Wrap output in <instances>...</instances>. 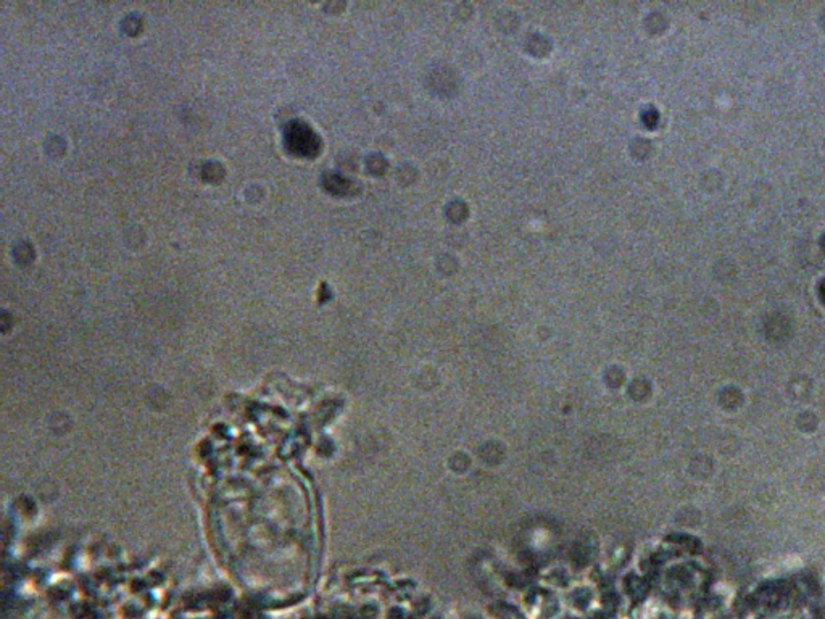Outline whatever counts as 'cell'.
<instances>
[{
  "instance_id": "obj_1",
  "label": "cell",
  "mask_w": 825,
  "mask_h": 619,
  "mask_svg": "<svg viewBox=\"0 0 825 619\" xmlns=\"http://www.w3.org/2000/svg\"><path fill=\"white\" fill-rule=\"evenodd\" d=\"M285 145L297 157H315L321 149L320 137L303 121H292L285 128Z\"/></svg>"
}]
</instances>
